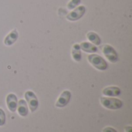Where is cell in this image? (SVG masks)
<instances>
[{
	"label": "cell",
	"instance_id": "1",
	"mask_svg": "<svg viewBox=\"0 0 132 132\" xmlns=\"http://www.w3.org/2000/svg\"><path fill=\"white\" fill-rule=\"evenodd\" d=\"M88 62L96 69L104 71L108 68V64L106 60L97 54H90L87 56Z\"/></svg>",
	"mask_w": 132,
	"mask_h": 132
},
{
	"label": "cell",
	"instance_id": "2",
	"mask_svg": "<svg viewBox=\"0 0 132 132\" xmlns=\"http://www.w3.org/2000/svg\"><path fill=\"white\" fill-rule=\"evenodd\" d=\"M101 104L107 109L110 110H118L122 108L123 102L117 98L112 97H101Z\"/></svg>",
	"mask_w": 132,
	"mask_h": 132
},
{
	"label": "cell",
	"instance_id": "3",
	"mask_svg": "<svg viewBox=\"0 0 132 132\" xmlns=\"http://www.w3.org/2000/svg\"><path fill=\"white\" fill-rule=\"evenodd\" d=\"M102 52L109 62L112 63H115L118 61V54L115 50V49L112 47L111 45L108 44L104 45L102 47Z\"/></svg>",
	"mask_w": 132,
	"mask_h": 132
},
{
	"label": "cell",
	"instance_id": "4",
	"mask_svg": "<svg viewBox=\"0 0 132 132\" xmlns=\"http://www.w3.org/2000/svg\"><path fill=\"white\" fill-rule=\"evenodd\" d=\"M85 12H86L85 6L84 5H80V6L76 7L72 12H70L69 14H67L66 18L67 20L71 21V22L77 21L84 16V15L85 14Z\"/></svg>",
	"mask_w": 132,
	"mask_h": 132
},
{
	"label": "cell",
	"instance_id": "5",
	"mask_svg": "<svg viewBox=\"0 0 132 132\" xmlns=\"http://www.w3.org/2000/svg\"><path fill=\"white\" fill-rule=\"evenodd\" d=\"M25 98L28 103L31 112H34L39 107V101L36 94L32 91L28 90L25 93Z\"/></svg>",
	"mask_w": 132,
	"mask_h": 132
},
{
	"label": "cell",
	"instance_id": "6",
	"mask_svg": "<svg viewBox=\"0 0 132 132\" xmlns=\"http://www.w3.org/2000/svg\"><path fill=\"white\" fill-rule=\"evenodd\" d=\"M71 98V93L69 90H64L62 92L60 96L59 97L58 100L56 102V108H64L66 107L68 103L70 102Z\"/></svg>",
	"mask_w": 132,
	"mask_h": 132
},
{
	"label": "cell",
	"instance_id": "7",
	"mask_svg": "<svg viewBox=\"0 0 132 132\" xmlns=\"http://www.w3.org/2000/svg\"><path fill=\"white\" fill-rule=\"evenodd\" d=\"M17 104H18L17 97L14 94H9L6 97V104L8 109L12 113L15 112L17 108Z\"/></svg>",
	"mask_w": 132,
	"mask_h": 132
},
{
	"label": "cell",
	"instance_id": "8",
	"mask_svg": "<svg viewBox=\"0 0 132 132\" xmlns=\"http://www.w3.org/2000/svg\"><path fill=\"white\" fill-rule=\"evenodd\" d=\"M19 37V33L18 31L16 29H13L12 30L5 38L4 39V44L7 46H10L12 45H13L16 40L18 39Z\"/></svg>",
	"mask_w": 132,
	"mask_h": 132
},
{
	"label": "cell",
	"instance_id": "9",
	"mask_svg": "<svg viewBox=\"0 0 132 132\" xmlns=\"http://www.w3.org/2000/svg\"><path fill=\"white\" fill-rule=\"evenodd\" d=\"M121 91L120 88L118 87H115V86L105 87L102 90V94L108 97H117V96H119L121 94Z\"/></svg>",
	"mask_w": 132,
	"mask_h": 132
},
{
	"label": "cell",
	"instance_id": "10",
	"mask_svg": "<svg viewBox=\"0 0 132 132\" xmlns=\"http://www.w3.org/2000/svg\"><path fill=\"white\" fill-rule=\"evenodd\" d=\"M16 110L18 111V113L20 116L22 117H26L28 115V106L27 103L25 100L21 99L18 101L17 104V108Z\"/></svg>",
	"mask_w": 132,
	"mask_h": 132
},
{
	"label": "cell",
	"instance_id": "11",
	"mask_svg": "<svg viewBox=\"0 0 132 132\" xmlns=\"http://www.w3.org/2000/svg\"><path fill=\"white\" fill-rule=\"evenodd\" d=\"M80 50H82L83 51H84L85 53H96L98 51L97 47L88 42H83L80 44Z\"/></svg>",
	"mask_w": 132,
	"mask_h": 132
},
{
	"label": "cell",
	"instance_id": "12",
	"mask_svg": "<svg viewBox=\"0 0 132 132\" xmlns=\"http://www.w3.org/2000/svg\"><path fill=\"white\" fill-rule=\"evenodd\" d=\"M80 50H81L80 47V44L78 43L74 44L72 47V51H71L72 57L77 62H80L82 59V53Z\"/></svg>",
	"mask_w": 132,
	"mask_h": 132
},
{
	"label": "cell",
	"instance_id": "13",
	"mask_svg": "<svg viewBox=\"0 0 132 132\" xmlns=\"http://www.w3.org/2000/svg\"><path fill=\"white\" fill-rule=\"evenodd\" d=\"M87 38L88 40L95 46H99L101 43V39L100 36L94 32H89L87 33Z\"/></svg>",
	"mask_w": 132,
	"mask_h": 132
},
{
	"label": "cell",
	"instance_id": "14",
	"mask_svg": "<svg viewBox=\"0 0 132 132\" xmlns=\"http://www.w3.org/2000/svg\"><path fill=\"white\" fill-rule=\"evenodd\" d=\"M81 0H70L68 4H67V9H73L76 7H77L79 5V4H80Z\"/></svg>",
	"mask_w": 132,
	"mask_h": 132
},
{
	"label": "cell",
	"instance_id": "15",
	"mask_svg": "<svg viewBox=\"0 0 132 132\" xmlns=\"http://www.w3.org/2000/svg\"><path fill=\"white\" fill-rule=\"evenodd\" d=\"M5 123V111L0 108V127L3 126Z\"/></svg>",
	"mask_w": 132,
	"mask_h": 132
},
{
	"label": "cell",
	"instance_id": "16",
	"mask_svg": "<svg viewBox=\"0 0 132 132\" xmlns=\"http://www.w3.org/2000/svg\"><path fill=\"white\" fill-rule=\"evenodd\" d=\"M103 132H118L114 128L111 127H106L103 129Z\"/></svg>",
	"mask_w": 132,
	"mask_h": 132
},
{
	"label": "cell",
	"instance_id": "17",
	"mask_svg": "<svg viewBox=\"0 0 132 132\" xmlns=\"http://www.w3.org/2000/svg\"><path fill=\"white\" fill-rule=\"evenodd\" d=\"M125 132H131L132 131V127L131 126H126L125 128Z\"/></svg>",
	"mask_w": 132,
	"mask_h": 132
}]
</instances>
